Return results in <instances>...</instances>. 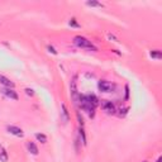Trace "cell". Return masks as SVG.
<instances>
[{
	"instance_id": "obj_1",
	"label": "cell",
	"mask_w": 162,
	"mask_h": 162,
	"mask_svg": "<svg viewBox=\"0 0 162 162\" xmlns=\"http://www.w3.org/2000/svg\"><path fill=\"white\" fill-rule=\"evenodd\" d=\"M73 43H75V46H77L79 48H84V49H88V51H98V48L94 46V43L91 41H89L88 38H85L82 36L75 37Z\"/></svg>"
},
{
	"instance_id": "obj_2",
	"label": "cell",
	"mask_w": 162,
	"mask_h": 162,
	"mask_svg": "<svg viewBox=\"0 0 162 162\" xmlns=\"http://www.w3.org/2000/svg\"><path fill=\"white\" fill-rule=\"evenodd\" d=\"M79 105H80L81 109L86 114H88L90 118H94L95 117V106H93L88 101V99H86V95H80L79 96Z\"/></svg>"
},
{
	"instance_id": "obj_3",
	"label": "cell",
	"mask_w": 162,
	"mask_h": 162,
	"mask_svg": "<svg viewBox=\"0 0 162 162\" xmlns=\"http://www.w3.org/2000/svg\"><path fill=\"white\" fill-rule=\"evenodd\" d=\"M98 89L100 93H112L114 89V85L106 80H100L98 82Z\"/></svg>"
},
{
	"instance_id": "obj_4",
	"label": "cell",
	"mask_w": 162,
	"mask_h": 162,
	"mask_svg": "<svg viewBox=\"0 0 162 162\" xmlns=\"http://www.w3.org/2000/svg\"><path fill=\"white\" fill-rule=\"evenodd\" d=\"M100 105H101L103 110H104L106 114L112 115V114H115V113H117V108H115V105H114L112 101H109V100H103V101L100 103Z\"/></svg>"
},
{
	"instance_id": "obj_5",
	"label": "cell",
	"mask_w": 162,
	"mask_h": 162,
	"mask_svg": "<svg viewBox=\"0 0 162 162\" xmlns=\"http://www.w3.org/2000/svg\"><path fill=\"white\" fill-rule=\"evenodd\" d=\"M6 131L8 133L10 134H13L18 138H23L24 137V132H23V129H20L19 127H15V125H8L6 127Z\"/></svg>"
},
{
	"instance_id": "obj_6",
	"label": "cell",
	"mask_w": 162,
	"mask_h": 162,
	"mask_svg": "<svg viewBox=\"0 0 162 162\" xmlns=\"http://www.w3.org/2000/svg\"><path fill=\"white\" fill-rule=\"evenodd\" d=\"M2 94L4 96H6L8 99H12V100H18L19 99V96H18V94H17V91L14 89L4 88V89H2Z\"/></svg>"
},
{
	"instance_id": "obj_7",
	"label": "cell",
	"mask_w": 162,
	"mask_h": 162,
	"mask_svg": "<svg viewBox=\"0 0 162 162\" xmlns=\"http://www.w3.org/2000/svg\"><path fill=\"white\" fill-rule=\"evenodd\" d=\"M61 121L63 122V124H67L70 121V114H69V109L65 103L61 104Z\"/></svg>"
},
{
	"instance_id": "obj_8",
	"label": "cell",
	"mask_w": 162,
	"mask_h": 162,
	"mask_svg": "<svg viewBox=\"0 0 162 162\" xmlns=\"http://www.w3.org/2000/svg\"><path fill=\"white\" fill-rule=\"evenodd\" d=\"M0 84H2L4 88H9V89H14L15 84L13 81H10V79H8L4 75H0Z\"/></svg>"
},
{
	"instance_id": "obj_9",
	"label": "cell",
	"mask_w": 162,
	"mask_h": 162,
	"mask_svg": "<svg viewBox=\"0 0 162 162\" xmlns=\"http://www.w3.org/2000/svg\"><path fill=\"white\" fill-rule=\"evenodd\" d=\"M27 148H28V151L32 153V155H34V156H37L38 155V147H37V144L34 143V142H28L27 143Z\"/></svg>"
},
{
	"instance_id": "obj_10",
	"label": "cell",
	"mask_w": 162,
	"mask_h": 162,
	"mask_svg": "<svg viewBox=\"0 0 162 162\" xmlns=\"http://www.w3.org/2000/svg\"><path fill=\"white\" fill-rule=\"evenodd\" d=\"M86 99H88V101H89L93 106H95V108L100 104V100H99L98 98H96V96H95L94 94H91V95H86Z\"/></svg>"
},
{
	"instance_id": "obj_11",
	"label": "cell",
	"mask_w": 162,
	"mask_h": 162,
	"mask_svg": "<svg viewBox=\"0 0 162 162\" xmlns=\"http://www.w3.org/2000/svg\"><path fill=\"white\" fill-rule=\"evenodd\" d=\"M79 136H80V139L84 146L88 144V139H86V134H85V131H84V127H80L79 128Z\"/></svg>"
},
{
	"instance_id": "obj_12",
	"label": "cell",
	"mask_w": 162,
	"mask_h": 162,
	"mask_svg": "<svg viewBox=\"0 0 162 162\" xmlns=\"http://www.w3.org/2000/svg\"><path fill=\"white\" fill-rule=\"evenodd\" d=\"M36 139L41 143H47V136L43 133H36Z\"/></svg>"
},
{
	"instance_id": "obj_13",
	"label": "cell",
	"mask_w": 162,
	"mask_h": 162,
	"mask_svg": "<svg viewBox=\"0 0 162 162\" xmlns=\"http://www.w3.org/2000/svg\"><path fill=\"white\" fill-rule=\"evenodd\" d=\"M149 56L152 57V58H156V60H160V58L162 57L161 51H158V49H153V51H151V52H149Z\"/></svg>"
},
{
	"instance_id": "obj_14",
	"label": "cell",
	"mask_w": 162,
	"mask_h": 162,
	"mask_svg": "<svg viewBox=\"0 0 162 162\" xmlns=\"http://www.w3.org/2000/svg\"><path fill=\"white\" fill-rule=\"evenodd\" d=\"M0 161L2 162H6L8 161V152L5 148H2V151H0Z\"/></svg>"
},
{
	"instance_id": "obj_15",
	"label": "cell",
	"mask_w": 162,
	"mask_h": 162,
	"mask_svg": "<svg viewBox=\"0 0 162 162\" xmlns=\"http://www.w3.org/2000/svg\"><path fill=\"white\" fill-rule=\"evenodd\" d=\"M86 5H88V6H98V8H103V4H101V3H98V2H86Z\"/></svg>"
},
{
	"instance_id": "obj_16",
	"label": "cell",
	"mask_w": 162,
	"mask_h": 162,
	"mask_svg": "<svg viewBox=\"0 0 162 162\" xmlns=\"http://www.w3.org/2000/svg\"><path fill=\"white\" fill-rule=\"evenodd\" d=\"M118 112H119V113H118V115H119V117H124L128 113V108H119Z\"/></svg>"
},
{
	"instance_id": "obj_17",
	"label": "cell",
	"mask_w": 162,
	"mask_h": 162,
	"mask_svg": "<svg viewBox=\"0 0 162 162\" xmlns=\"http://www.w3.org/2000/svg\"><path fill=\"white\" fill-rule=\"evenodd\" d=\"M69 24H70L71 27H76V28H79V27H80V24L77 23V22H76V19H75V18L70 19V22H69Z\"/></svg>"
},
{
	"instance_id": "obj_18",
	"label": "cell",
	"mask_w": 162,
	"mask_h": 162,
	"mask_svg": "<svg viewBox=\"0 0 162 162\" xmlns=\"http://www.w3.org/2000/svg\"><path fill=\"white\" fill-rule=\"evenodd\" d=\"M76 115H77V121H79L80 127H84V119H82V117L80 115V112H77V113H76Z\"/></svg>"
},
{
	"instance_id": "obj_19",
	"label": "cell",
	"mask_w": 162,
	"mask_h": 162,
	"mask_svg": "<svg viewBox=\"0 0 162 162\" xmlns=\"http://www.w3.org/2000/svg\"><path fill=\"white\" fill-rule=\"evenodd\" d=\"M26 94H27L28 96H34V90H33V89L27 88V89H26Z\"/></svg>"
},
{
	"instance_id": "obj_20",
	"label": "cell",
	"mask_w": 162,
	"mask_h": 162,
	"mask_svg": "<svg viewBox=\"0 0 162 162\" xmlns=\"http://www.w3.org/2000/svg\"><path fill=\"white\" fill-rule=\"evenodd\" d=\"M47 49H48V52H51V53H53V55H57V51L53 48V47H51V46H48L47 47Z\"/></svg>"
},
{
	"instance_id": "obj_21",
	"label": "cell",
	"mask_w": 162,
	"mask_h": 162,
	"mask_svg": "<svg viewBox=\"0 0 162 162\" xmlns=\"http://www.w3.org/2000/svg\"><path fill=\"white\" fill-rule=\"evenodd\" d=\"M161 161H162V157H161V156H160V157H158V158H157V162H161Z\"/></svg>"
},
{
	"instance_id": "obj_22",
	"label": "cell",
	"mask_w": 162,
	"mask_h": 162,
	"mask_svg": "<svg viewBox=\"0 0 162 162\" xmlns=\"http://www.w3.org/2000/svg\"><path fill=\"white\" fill-rule=\"evenodd\" d=\"M2 148H3V146H2V144H0V151H2Z\"/></svg>"
},
{
	"instance_id": "obj_23",
	"label": "cell",
	"mask_w": 162,
	"mask_h": 162,
	"mask_svg": "<svg viewBox=\"0 0 162 162\" xmlns=\"http://www.w3.org/2000/svg\"><path fill=\"white\" fill-rule=\"evenodd\" d=\"M143 162H147V161H143Z\"/></svg>"
}]
</instances>
